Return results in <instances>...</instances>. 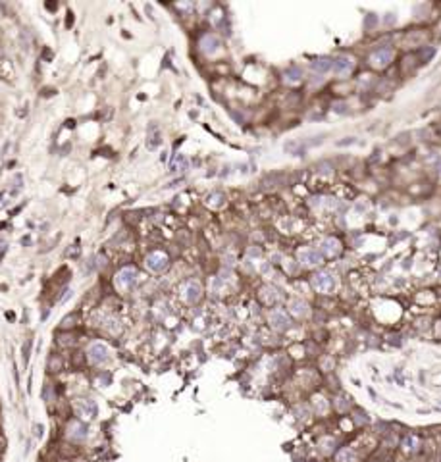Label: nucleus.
I'll return each mask as SVG.
<instances>
[{
    "mask_svg": "<svg viewBox=\"0 0 441 462\" xmlns=\"http://www.w3.org/2000/svg\"><path fill=\"white\" fill-rule=\"evenodd\" d=\"M87 358L93 366H100V364H104V362L110 358V348H108L106 343H102V341H94V343L89 345Z\"/></svg>",
    "mask_w": 441,
    "mask_h": 462,
    "instance_id": "obj_1",
    "label": "nucleus"
},
{
    "mask_svg": "<svg viewBox=\"0 0 441 462\" xmlns=\"http://www.w3.org/2000/svg\"><path fill=\"white\" fill-rule=\"evenodd\" d=\"M96 404H94V401H91V399H75L73 401V412H75V416L79 418V420H83V422H87V420H93L94 416H96Z\"/></svg>",
    "mask_w": 441,
    "mask_h": 462,
    "instance_id": "obj_2",
    "label": "nucleus"
},
{
    "mask_svg": "<svg viewBox=\"0 0 441 462\" xmlns=\"http://www.w3.org/2000/svg\"><path fill=\"white\" fill-rule=\"evenodd\" d=\"M312 287L320 293H331L335 289V277H333L331 272H326V270L316 272L312 276Z\"/></svg>",
    "mask_w": 441,
    "mask_h": 462,
    "instance_id": "obj_3",
    "label": "nucleus"
},
{
    "mask_svg": "<svg viewBox=\"0 0 441 462\" xmlns=\"http://www.w3.org/2000/svg\"><path fill=\"white\" fill-rule=\"evenodd\" d=\"M145 266H147L151 272L160 274V272H164V270L170 266V258H168V254L162 253V251H155V253H151L145 258Z\"/></svg>",
    "mask_w": 441,
    "mask_h": 462,
    "instance_id": "obj_4",
    "label": "nucleus"
},
{
    "mask_svg": "<svg viewBox=\"0 0 441 462\" xmlns=\"http://www.w3.org/2000/svg\"><path fill=\"white\" fill-rule=\"evenodd\" d=\"M135 283H137V270L133 266H126L116 274V285L124 291L131 289Z\"/></svg>",
    "mask_w": 441,
    "mask_h": 462,
    "instance_id": "obj_5",
    "label": "nucleus"
},
{
    "mask_svg": "<svg viewBox=\"0 0 441 462\" xmlns=\"http://www.w3.org/2000/svg\"><path fill=\"white\" fill-rule=\"evenodd\" d=\"M353 66H354V58L349 56V54H339V56H335L333 62H331V69H333V73H337V75L349 73V71L353 69Z\"/></svg>",
    "mask_w": 441,
    "mask_h": 462,
    "instance_id": "obj_6",
    "label": "nucleus"
},
{
    "mask_svg": "<svg viewBox=\"0 0 441 462\" xmlns=\"http://www.w3.org/2000/svg\"><path fill=\"white\" fill-rule=\"evenodd\" d=\"M181 297H183L185 302L195 304V302H199L200 297H202V289H200V285L197 281H187V283L183 285V289H181Z\"/></svg>",
    "mask_w": 441,
    "mask_h": 462,
    "instance_id": "obj_7",
    "label": "nucleus"
},
{
    "mask_svg": "<svg viewBox=\"0 0 441 462\" xmlns=\"http://www.w3.org/2000/svg\"><path fill=\"white\" fill-rule=\"evenodd\" d=\"M268 322H270V325H272L274 329H278V331H285L287 327L291 325L289 316H287L284 310H280V308H276V310H272V312H270Z\"/></svg>",
    "mask_w": 441,
    "mask_h": 462,
    "instance_id": "obj_8",
    "label": "nucleus"
},
{
    "mask_svg": "<svg viewBox=\"0 0 441 462\" xmlns=\"http://www.w3.org/2000/svg\"><path fill=\"white\" fill-rule=\"evenodd\" d=\"M393 60V50L391 48H379L370 56V64L374 68H385Z\"/></svg>",
    "mask_w": 441,
    "mask_h": 462,
    "instance_id": "obj_9",
    "label": "nucleus"
},
{
    "mask_svg": "<svg viewBox=\"0 0 441 462\" xmlns=\"http://www.w3.org/2000/svg\"><path fill=\"white\" fill-rule=\"evenodd\" d=\"M322 260H324V256L318 253L316 249H303V251H299V262L305 264V266H318V264H322Z\"/></svg>",
    "mask_w": 441,
    "mask_h": 462,
    "instance_id": "obj_10",
    "label": "nucleus"
},
{
    "mask_svg": "<svg viewBox=\"0 0 441 462\" xmlns=\"http://www.w3.org/2000/svg\"><path fill=\"white\" fill-rule=\"evenodd\" d=\"M339 253H341V243H339L337 239L328 237V239H324V241L320 243V254H322V256L333 258V256H337Z\"/></svg>",
    "mask_w": 441,
    "mask_h": 462,
    "instance_id": "obj_11",
    "label": "nucleus"
},
{
    "mask_svg": "<svg viewBox=\"0 0 441 462\" xmlns=\"http://www.w3.org/2000/svg\"><path fill=\"white\" fill-rule=\"evenodd\" d=\"M218 48H220V39L216 35H204L200 39V50L204 54H214L218 52Z\"/></svg>",
    "mask_w": 441,
    "mask_h": 462,
    "instance_id": "obj_12",
    "label": "nucleus"
},
{
    "mask_svg": "<svg viewBox=\"0 0 441 462\" xmlns=\"http://www.w3.org/2000/svg\"><path fill=\"white\" fill-rule=\"evenodd\" d=\"M67 437L73 439L75 443L85 441V437H87V428H85L83 424H79V422H73V424H69V428H67Z\"/></svg>",
    "mask_w": 441,
    "mask_h": 462,
    "instance_id": "obj_13",
    "label": "nucleus"
},
{
    "mask_svg": "<svg viewBox=\"0 0 441 462\" xmlns=\"http://www.w3.org/2000/svg\"><path fill=\"white\" fill-rule=\"evenodd\" d=\"M331 62H333V58L320 56V58H316V60H312V62H310V68H312V71L326 73V71H330L331 69Z\"/></svg>",
    "mask_w": 441,
    "mask_h": 462,
    "instance_id": "obj_14",
    "label": "nucleus"
},
{
    "mask_svg": "<svg viewBox=\"0 0 441 462\" xmlns=\"http://www.w3.org/2000/svg\"><path fill=\"white\" fill-rule=\"evenodd\" d=\"M289 310L295 314V316H309V304L303 302L301 299H293L289 302Z\"/></svg>",
    "mask_w": 441,
    "mask_h": 462,
    "instance_id": "obj_15",
    "label": "nucleus"
},
{
    "mask_svg": "<svg viewBox=\"0 0 441 462\" xmlns=\"http://www.w3.org/2000/svg\"><path fill=\"white\" fill-rule=\"evenodd\" d=\"M187 166H189V162H187V158L183 154H176L174 160L170 162V170L172 172H183V170H187Z\"/></svg>",
    "mask_w": 441,
    "mask_h": 462,
    "instance_id": "obj_16",
    "label": "nucleus"
},
{
    "mask_svg": "<svg viewBox=\"0 0 441 462\" xmlns=\"http://www.w3.org/2000/svg\"><path fill=\"white\" fill-rule=\"evenodd\" d=\"M285 79L289 81V83H297V81H301L303 79V69L299 68V66H291V68L285 69Z\"/></svg>",
    "mask_w": 441,
    "mask_h": 462,
    "instance_id": "obj_17",
    "label": "nucleus"
},
{
    "mask_svg": "<svg viewBox=\"0 0 441 462\" xmlns=\"http://www.w3.org/2000/svg\"><path fill=\"white\" fill-rule=\"evenodd\" d=\"M337 462H354L356 461V453H354L351 447H345V449H341L339 453H337Z\"/></svg>",
    "mask_w": 441,
    "mask_h": 462,
    "instance_id": "obj_18",
    "label": "nucleus"
},
{
    "mask_svg": "<svg viewBox=\"0 0 441 462\" xmlns=\"http://www.w3.org/2000/svg\"><path fill=\"white\" fill-rule=\"evenodd\" d=\"M147 146H149L151 150H155L156 146H160V131H158V127H155V125H151V131H149V141H147Z\"/></svg>",
    "mask_w": 441,
    "mask_h": 462,
    "instance_id": "obj_19",
    "label": "nucleus"
},
{
    "mask_svg": "<svg viewBox=\"0 0 441 462\" xmlns=\"http://www.w3.org/2000/svg\"><path fill=\"white\" fill-rule=\"evenodd\" d=\"M403 449H405L407 453H414V451L418 449V439L414 437V435H407L405 441H403Z\"/></svg>",
    "mask_w": 441,
    "mask_h": 462,
    "instance_id": "obj_20",
    "label": "nucleus"
},
{
    "mask_svg": "<svg viewBox=\"0 0 441 462\" xmlns=\"http://www.w3.org/2000/svg\"><path fill=\"white\" fill-rule=\"evenodd\" d=\"M223 201H225V197H223L221 193H212V195L208 197V204L214 208H220L221 204H223Z\"/></svg>",
    "mask_w": 441,
    "mask_h": 462,
    "instance_id": "obj_21",
    "label": "nucleus"
},
{
    "mask_svg": "<svg viewBox=\"0 0 441 462\" xmlns=\"http://www.w3.org/2000/svg\"><path fill=\"white\" fill-rule=\"evenodd\" d=\"M331 110H333L335 114H347V112H349V104L339 100V102H333V104H331Z\"/></svg>",
    "mask_w": 441,
    "mask_h": 462,
    "instance_id": "obj_22",
    "label": "nucleus"
},
{
    "mask_svg": "<svg viewBox=\"0 0 441 462\" xmlns=\"http://www.w3.org/2000/svg\"><path fill=\"white\" fill-rule=\"evenodd\" d=\"M276 293H278L276 289H270V287H266V289H264L266 300H268V302H276V300H278V295H276Z\"/></svg>",
    "mask_w": 441,
    "mask_h": 462,
    "instance_id": "obj_23",
    "label": "nucleus"
},
{
    "mask_svg": "<svg viewBox=\"0 0 441 462\" xmlns=\"http://www.w3.org/2000/svg\"><path fill=\"white\" fill-rule=\"evenodd\" d=\"M75 318H77L75 314H69L67 318H64V320H62V329H69V327H73V323L71 322H73Z\"/></svg>",
    "mask_w": 441,
    "mask_h": 462,
    "instance_id": "obj_24",
    "label": "nucleus"
},
{
    "mask_svg": "<svg viewBox=\"0 0 441 462\" xmlns=\"http://www.w3.org/2000/svg\"><path fill=\"white\" fill-rule=\"evenodd\" d=\"M440 175H441V164H440Z\"/></svg>",
    "mask_w": 441,
    "mask_h": 462,
    "instance_id": "obj_25",
    "label": "nucleus"
}]
</instances>
